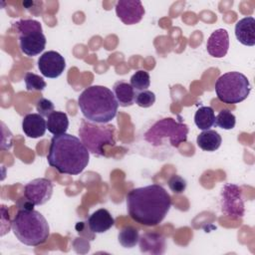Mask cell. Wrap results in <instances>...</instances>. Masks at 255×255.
Listing matches in <instances>:
<instances>
[{
  "mask_svg": "<svg viewBox=\"0 0 255 255\" xmlns=\"http://www.w3.org/2000/svg\"><path fill=\"white\" fill-rule=\"evenodd\" d=\"M47 129L54 135L66 133L69 128V119L66 113L54 111L47 117Z\"/></svg>",
  "mask_w": 255,
  "mask_h": 255,
  "instance_id": "19",
  "label": "cell"
},
{
  "mask_svg": "<svg viewBox=\"0 0 255 255\" xmlns=\"http://www.w3.org/2000/svg\"><path fill=\"white\" fill-rule=\"evenodd\" d=\"M220 198L221 211L232 219L243 217L245 212L241 188L233 183H226L222 187Z\"/></svg>",
  "mask_w": 255,
  "mask_h": 255,
  "instance_id": "9",
  "label": "cell"
},
{
  "mask_svg": "<svg viewBox=\"0 0 255 255\" xmlns=\"http://www.w3.org/2000/svg\"><path fill=\"white\" fill-rule=\"evenodd\" d=\"M90 151L82 140L70 133L54 135L51 138L47 160L51 167L63 174L77 175L88 165Z\"/></svg>",
  "mask_w": 255,
  "mask_h": 255,
  "instance_id": "2",
  "label": "cell"
},
{
  "mask_svg": "<svg viewBox=\"0 0 255 255\" xmlns=\"http://www.w3.org/2000/svg\"><path fill=\"white\" fill-rule=\"evenodd\" d=\"M229 48V35L225 29H217L211 33L206 43L208 54L214 58L226 56Z\"/></svg>",
  "mask_w": 255,
  "mask_h": 255,
  "instance_id": "13",
  "label": "cell"
},
{
  "mask_svg": "<svg viewBox=\"0 0 255 255\" xmlns=\"http://www.w3.org/2000/svg\"><path fill=\"white\" fill-rule=\"evenodd\" d=\"M188 127L182 122L172 118H164L156 121L143 133V138L152 146H160L165 138L173 147H178L180 143L186 141Z\"/></svg>",
  "mask_w": 255,
  "mask_h": 255,
  "instance_id": "5",
  "label": "cell"
},
{
  "mask_svg": "<svg viewBox=\"0 0 255 255\" xmlns=\"http://www.w3.org/2000/svg\"><path fill=\"white\" fill-rule=\"evenodd\" d=\"M118 239L123 247L132 248L138 243L139 234L136 228L132 226H126L119 232Z\"/></svg>",
  "mask_w": 255,
  "mask_h": 255,
  "instance_id": "22",
  "label": "cell"
},
{
  "mask_svg": "<svg viewBox=\"0 0 255 255\" xmlns=\"http://www.w3.org/2000/svg\"><path fill=\"white\" fill-rule=\"evenodd\" d=\"M52 194L53 184L48 178H35L29 181L24 187V196L33 205L45 204L51 199Z\"/></svg>",
  "mask_w": 255,
  "mask_h": 255,
  "instance_id": "10",
  "label": "cell"
},
{
  "mask_svg": "<svg viewBox=\"0 0 255 255\" xmlns=\"http://www.w3.org/2000/svg\"><path fill=\"white\" fill-rule=\"evenodd\" d=\"M116 13L126 25L138 23L144 15V7L139 0H120L116 3Z\"/></svg>",
  "mask_w": 255,
  "mask_h": 255,
  "instance_id": "12",
  "label": "cell"
},
{
  "mask_svg": "<svg viewBox=\"0 0 255 255\" xmlns=\"http://www.w3.org/2000/svg\"><path fill=\"white\" fill-rule=\"evenodd\" d=\"M130 86L134 91H144L150 85L149 74L145 70H138L130 77Z\"/></svg>",
  "mask_w": 255,
  "mask_h": 255,
  "instance_id": "23",
  "label": "cell"
},
{
  "mask_svg": "<svg viewBox=\"0 0 255 255\" xmlns=\"http://www.w3.org/2000/svg\"><path fill=\"white\" fill-rule=\"evenodd\" d=\"M236 118L227 109L221 110L215 117V125L223 129H232L235 127Z\"/></svg>",
  "mask_w": 255,
  "mask_h": 255,
  "instance_id": "24",
  "label": "cell"
},
{
  "mask_svg": "<svg viewBox=\"0 0 255 255\" xmlns=\"http://www.w3.org/2000/svg\"><path fill=\"white\" fill-rule=\"evenodd\" d=\"M87 224L93 233H104L114 226L115 219L109 210L100 208L89 216Z\"/></svg>",
  "mask_w": 255,
  "mask_h": 255,
  "instance_id": "15",
  "label": "cell"
},
{
  "mask_svg": "<svg viewBox=\"0 0 255 255\" xmlns=\"http://www.w3.org/2000/svg\"><path fill=\"white\" fill-rule=\"evenodd\" d=\"M78 105L83 116L91 122L108 124L116 116L119 104L114 92L105 86H90L78 98Z\"/></svg>",
  "mask_w": 255,
  "mask_h": 255,
  "instance_id": "3",
  "label": "cell"
},
{
  "mask_svg": "<svg viewBox=\"0 0 255 255\" xmlns=\"http://www.w3.org/2000/svg\"><path fill=\"white\" fill-rule=\"evenodd\" d=\"M24 82L26 86V90L31 92V91H43L47 84L44 81V79L34 73L27 72L24 77Z\"/></svg>",
  "mask_w": 255,
  "mask_h": 255,
  "instance_id": "25",
  "label": "cell"
},
{
  "mask_svg": "<svg viewBox=\"0 0 255 255\" xmlns=\"http://www.w3.org/2000/svg\"><path fill=\"white\" fill-rule=\"evenodd\" d=\"M139 247L142 253L162 254L165 249V239L161 234L146 232L139 237Z\"/></svg>",
  "mask_w": 255,
  "mask_h": 255,
  "instance_id": "17",
  "label": "cell"
},
{
  "mask_svg": "<svg viewBox=\"0 0 255 255\" xmlns=\"http://www.w3.org/2000/svg\"><path fill=\"white\" fill-rule=\"evenodd\" d=\"M168 187L169 189L173 192V193H176V194H179V193H182L185 188H186V180L181 177L180 175H177V174H173L169 177L168 179Z\"/></svg>",
  "mask_w": 255,
  "mask_h": 255,
  "instance_id": "27",
  "label": "cell"
},
{
  "mask_svg": "<svg viewBox=\"0 0 255 255\" xmlns=\"http://www.w3.org/2000/svg\"><path fill=\"white\" fill-rule=\"evenodd\" d=\"M36 110L42 117H48L54 112V104L46 98H40L36 103Z\"/></svg>",
  "mask_w": 255,
  "mask_h": 255,
  "instance_id": "28",
  "label": "cell"
},
{
  "mask_svg": "<svg viewBox=\"0 0 255 255\" xmlns=\"http://www.w3.org/2000/svg\"><path fill=\"white\" fill-rule=\"evenodd\" d=\"M196 142L202 150L215 151L221 145L222 138L216 130L205 129L197 135Z\"/></svg>",
  "mask_w": 255,
  "mask_h": 255,
  "instance_id": "20",
  "label": "cell"
},
{
  "mask_svg": "<svg viewBox=\"0 0 255 255\" xmlns=\"http://www.w3.org/2000/svg\"><path fill=\"white\" fill-rule=\"evenodd\" d=\"M11 228L17 239L27 246L41 245L50 235L46 218L33 208L20 209L12 221Z\"/></svg>",
  "mask_w": 255,
  "mask_h": 255,
  "instance_id": "4",
  "label": "cell"
},
{
  "mask_svg": "<svg viewBox=\"0 0 255 255\" xmlns=\"http://www.w3.org/2000/svg\"><path fill=\"white\" fill-rule=\"evenodd\" d=\"M236 39L245 46L255 45V19L251 16L240 19L235 25Z\"/></svg>",
  "mask_w": 255,
  "mask_h": 255,
  "instance_id": "16",
  "label": "cell"
},
{
  "mask_svg": "<svg viewBox=\"0 0 255 255\" xmlns=\"http://www.w3.org/2000/svg\"><path fill=\"white\" fill-rule=\"evenodd\" d=\"M66 68L64 57L56 51H47L38 59V69L44 77L55 79L60 77Z\"/></svg>",
  "mask_w": 255,
  "mask_h": 255,
  "instance_id": "11",
  "label": "cell"
},
{
  "mask_svg": "<svg viewBox=\"0 0 255 255\" xmlns=\"http://www.w3.org/2000/svg\"><path fill=\"white\" fill-rule=\"evenodd\" d=\"M251 85L248 78L239 72H228L215 82L217 99L224 104H239L249 96Z\"/></svg>",
  "mask_w": 255,
  "mask_h": 255,
  "instance_id": "7",
  "label": "cell"
},
{
  "mask_svg": "<svg viewBox=\"0 0 255 255\" xmlns=\"http://www.w3.org/2000/svg\"><path fill=\"white\" fill-rule=\"evenodd\" d=\"M194 123L199 129H210L215 125V114L211 107H200L194 115Z\"/></svg>",
  "mask_w": 255,
  "mask_h": 255,
  "instance_id": "21",
  "label": "cell"
},
{
  "mask_svg": "<svg viewBox=\"0 0 255 255\" xmlns=\"http://www.w3.org/2000/svg\"><path fill=\"white\" fill-rule=\"evenodd\" d=\"M116 100L121 107H129L134 103L135 91L130 84L125 81H118L113 87Z\"/></svg>",
  "mask_w": 255,
  "mask_h": 255,
  "instance_id": "18",
  "label": "cell"
},
{
  "mask_svg": "<svg viewBox=\"0 0 255 255\" xmlns=\"http://www.w3.org/2000/svg\"><path fill=\"white\" fill-rule=\"evenodd\" d=\"M134 102L140 108H149L155 102V95L153 92L148 90L140 91L135 95Z\"/></svg>",
  "mask_w": 255,
  "mask_h": 255,
  "instance_id": "26",
  "label": "cell"
},
{
  "mask_svg": "<svg viewBox=\"0 0 255 255\" xmlns=\"http://www.w3.org/2000/svg\"><path fill=\"white\" fill-rule=\"evenodd\" d=\"M13 28L19 36L20 50L23 54L34 57L44 51L47 40L39 21L22 19L13 23Z\"/></svg>",
  "mask_w": 255,
  "mask_h": 255,
  "instance_id": "8",
  "label": "cell"
},
{
  "mask_svg": "<svg viewBox=\"0 0 255 255\" xmlns=\"http://www.w3.org/2000/svg\"><path fill=\"white\" fill-rule=\"evenodd\" d=\"M126 201L129 217L145 226L158 225L171 207L169 193L156 183L131 189Z\"/></svg>",
  "mask_w": 255,
  "mask_h": 255,
  "instance_id": "1",
  "label": "cell"
},
{
  "mask_svg": "<svg viewBox=\"0 0 255 255\" xmlns=\"http://www.w3.org/2000/svg\"><path fill=\"white\" fill-rule=\"evenodd\" d=\"M22 129L24 133L31 138L43 136L47 129V123L40 114H28L23 118Z\"/></svg>",
  "mask_w": 255,
  "mask_h": 255,
  "instance_id": "14",
  "label": "cell"
},
{
  "mask_svg": "<svg viewBox=\"0 0 255 255\" xmlns=\"http://www.w3.org/2000/svg\"><path fill=\"white\" fill-rule=\"evenodd\" d=\"M116 128L110 124H98L88 120H82L79 128V135L82 142L90 152L95 155H105V145H115Z\"/></svg>",
  "mask_w": 255,
  "mask_h": 255,
  "instance_id": "6",
  "label": "cell"
}]
</instances>
